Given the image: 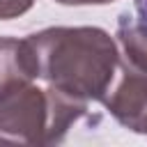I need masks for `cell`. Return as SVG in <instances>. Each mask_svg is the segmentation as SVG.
<instances>
[{"label": "cell", "instance_id": "6da1fadb", "mask_svg": "<svg viewBox=\"0 0 147 147\" xmlns=\"http://www.w3.org/2000/svg\"><path fill=\"white\" fill-rule=\"evenodd\" d=\"M25 39L41 80L87 103L103 101L119 67V46L106 30L57 25L32 32Z\"/></svg>", "mask_w": 147, "mask_h": 147}, {"label": "cell", "instance_id": "7a4b0ae2", "mask_svg": "<svg viewBox=\"0 0 147 147\" xmlns=\"http://www.w3.org/2000/svg\"><path fill=\"white\" fill-rule=\"evenodd\" d=\"M74 124V103L51 87L18 83L0 92V145H57Z\"/></svg>", "mask_w": 147, "mask_h": 147}, {"label": "cell", "instance_id": "3957f363", "mask_svg": "<svg viewBox=\"0 0 147 147\" xmlns=\"http://www.w3.org/2000/svg\"><path fill=\"white\" fill-rule=\"evenodd\" d=\"M106 110L129 131L147 133V76L122 64V76L101 101Z\"/></svg>", "mask_w": 147, "mask_h": 147}, {"label": "cell", "instance_id": "277c9868", "mask_svg": "<svg viewBox=\"0 0 147 147\" xmlns=\"http://www.w3.org/2000/svg\"><path fill=\"white\" fill-rule=\"evenodd\" d=\"M117 44L129 69L147 76V25L131 14H122L117 21Z\"/></svg>", "mask_w": 147, "mask_h": 147}, {"label": "cell", "instance_id": "5b68a950", "mask_svg": "<svg viewBox=\"0 0 147 147\" xmlns=\"http://www.w3.org/2000/svg\"><path fill=\"white\" fill-rule=\"evenodd\" d=\"M34 0H0V21H11L30 11Z\"/></svg>", "mask_w": 147, "mask_h": 147}, {"label": "cell", "instance_id": "8992f818", "mask_svg": "<svg viewBox=\"0 0 147 147\" xmlns=\"http://www.w3.org/2000/svg\"><path fill=\"white\" fill-rule=\"evenodd\" d=\"M60 5H69V7H80V5H110L115 0H55Z\"/></svg>", "mask_w": 147, "mask_h": 147}, {"label": "cell", "instance_id": "52a82bcc", "mask_svg": "<svg viewBox=\"0 0 147 147\" xmlns=\"http://www.w3.org/2000/svg\"><path fill=\"white\" fill-rule=\"evenodd\" d=\"M136 11H138V21L147 25V0H136Z\"/></svg>", "mask_w": 147, "mask_h": 147}]
</instances>
